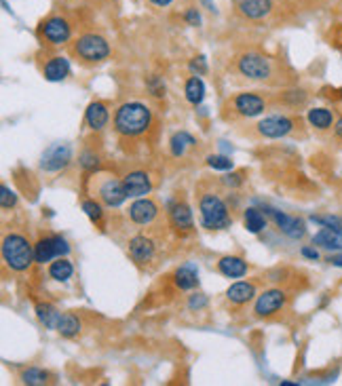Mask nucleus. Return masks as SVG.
<instances>
[{
    "instance_id": "6",
    "label": "nucleus",
    "mask_w": 342,
    "mask_h": 386,
    "mask_svg": "<svg viewBox=\"0 0 342 386\" xmlns=\"http://www.w3.org/2000/svg\"><path fill=\"white\" fill-rule=\"evenodd\" d=\"M38 36L51 46H61L72 38V23L63 15H49L40 21Z\"/></svg>"
},
{
    "instance_id": "26",
    "label": "nucleus",
    "mask_w": 342,
    "mask_h": 386,
    "mask_svg": "<svg viewBox=\"0 0 342 386\" xmlns=\"http://www.w3.org/2000/svg\"><path fill=\"white\" fill-rule=\"evenodd\" d=\"M34 311H36L38 321H40L47 330H57V323H59V319H61V313H59L53 304H49V302H38Z\"/></svg>"
},
{
    "instance_id": "4",
    "label": "nucleus",
    "mask_w": 342,
    "mask_h": 386,
    "mask_svg": "<svg viewBox=\"0 0 342 386\" xmlns=\"http://www.w3.org/2000/svg\"><path fill=\"white\" fill-rule=\"evenodd\" d=\"M199 211H201V222L207 230H226L233 224L226 203L214 192H207L201 197Z\"/></svg>"
},
{
    "instance_id": "38",
    "label": "nucleus",
    "mask_w": 342,
    "mask_h": 386,
    "mask_svg": "<svg viewBox=\"0 0 342 386\" xmlns=\"http://www.w3.org/2000/svg\"><path fill=\"white\" fill-rule=\"evenodd\" d=\"M188 66H190V72H193L195 76H201V74H205V72H207V61H205V57H203V55L195 57Z\"/></svg>"
},
{
    "instance_id": "8",
    "label": "nucleus",
    "mask_w": 342,
    "mask_h": 386,
    "mask_svg": "<svg viewBox=\"0 0 342 386\" xmlns=\"http://www.w3.org/2000/svg\"><path fill=\"white\" fill-rule=\"evenodd\" d=\"M70 254V245L63 237L59 235H51V237H44L40 239L36 245H34V258H36V264H47V262H53L55 258H66Z\"/></svg>"
},
{
    "instance_id": "46",
    "label": "nucleus",
    "mask_w": 342,
    "mask_h": 386,
    "mask_svg": "<svg viewBox=\"0 0 342 386\" xmlns=\"http://www.w3.org/2000/svg\"><path fill=\"white\" fill-rule=\"evenodd\" d=\"M334 133H336V137H338V139H342V118H341V120H336Z\"/></svg>"
},
{
    "instance_id": "14",
    "label": "nucleus",
    "mask_w": 342,
    "mask_h": 386,
    "mask_svg": "<svg viewBox=\"0 0 342 386\" xmlns=\"http://www.w3.org/2000/svg\"><path fill=\"white\" fill-rule=\"evenodd\" d=\"M269 213L273 216L277 228L286 237H290V239H303L307 235V222L305 220H300L296 216H288L283 211H275V209H269Z\"/></svg>"
},
{
    "instance_id": "24",
    "label": "nucleus",
    "mask_w": 342,
    "mask_h": 386,
    "mask_svg": "<svg viewBox=\"0 0 342 386\" xmlns=\"http://www.w3.org/2000/svg\"><path fill=\"white\" fill-rule=\"evenodd\" d=\"M307 120L317 131H328L334 127V112L330 108H311L307 114Z\"/></svg>"
},
{
    "instance_id": "43",
    "label": "nucleus",
    "mask_w": 342,
    "mask_h": 386,
    "mask_svg": "<svg viewBox=\"0 0 342 386\" xmlns=\"http://www.w3.org/2000/svg\"><path fill=\"white\" fill-rule=\"evenodd\" d=\"M300 254H303L307 260H319V251H317V249H313V247H303V249H300Z\"/></svg>"
},
{
    "instance_id": "47",
    "label": "nucleus",
    "mask_w": 342,
    "mask_h": 386,
    "mask_svg": "<svg viewBox=\"0 0 342 386\" xmlns=\"http://www.w3.org/2000/svg\"><path fill=\"white\" fill-rule=\"evenodd\" d=\"M201 2H203V4H205V6H207V11H212V13H216V4H214V2H212V0H201Z\"/></svg>"
},
{
    "instance_id": "30",
    "label": "nucleus",
    "mask_w": 342,
    "mask_h": 386,
    "mask_svg": "<svg viewBox=\"0 0 342 386\" xmlns=\"http://www.w3.org/2000/svg\"><path fill=\"white\" fill-rule=\"evenodd\" d=\"M57 334L63 338H76L80 334V319L72 313H63L57 323Z\"/></svg>"
},
{
    "instance_id": "31",
    "label": "nucleus",
    "mask_w": 342,
    "mask_h": 386,
    "mask_svg": "<svg viewBox=\"0 0 342 386\" xmlns=\"http://www.w3.org/2000/svg\"><path fill=\"white\" fill-rule=\"evenodd\" d=\"M195 144H197V142H195V137H193L190 133L178 131V133H173V137H171V142H169V148H171V154H173L176 158H180V156H184L186 150L193 148Z\"/></svg>"
},
{
    "instance_id": "21",
    "label": "nucleus",
    "mask_w": 342,
    "mask_h": 386,
    "mask_svg": "<svg viewBox=\"0 0 342 386\" xmlns=\"http://www.w3.org/2000/svg\"><path fill=\"white\" fill-rule=\"evenodd\" d=\"M226 298H228V302H233L237 306H243V304H248L256 298V285L248 283V281H237L226 290Z\"/></svg>"
},
{
    "instance_id": "40",
    "label": "nucleus",
    "mask_w": 342,
    "mask_h": 386,
    "mask_svg": "<svg viewBox=\"0 0 342 386\" xmlns=\"http://www.w3.org/2000/svg\"><path fill=\"white\" fill-rule=\"evenodd\" d=\"M148 89H150L152 95H157V97L165 95V85H163V80H161L159 76H150V78H148Z\"/></svg>"
},
{
    "instance_id": "32",
    "label": "nucleus",
    "mask_w": 342,
    "mask_h": 386,
    "mask_svg": "<svg viewBox=\"0 0 342 386\" xmlns=\"http://www.w3.org/2000/svg\"><path fill=\"white\" fill-rule=\"evenodd\" d=\"M49 372L40 370V368H28L21 372V382L28 386H42L49 385Z\"/></svg>"
},
{
    "instance_id": "2",
    "label": "nucleus",
    "mask_w": 342,
    "mask_h": 386,
    "mask_svg": "<svg viewBox=\"0 0 342 386\" xmlns=\"http://www.w3.org/2000/svg\"><path fill=\"white\" fill-rule=\"evenodd\" d=\"M87 190L93 199H97L106 207H121L127 201L123 180L106 171H91V175L87 178Z\"/></svg>"
},
{
    "instance_id": "13",
    "label": "nucleus",
    "mask_w": 342,
    "mask_h": 386,
    "mask_svg": "<svg viewBox=\"0 0 342 386\" xmlns=\"http://www.w3.org/2000/svg\"><path fill=\"white\" fill-rule=\"evenodd\" d=\"M159 216V205L148 199V197H140L129 205V220L138 226H148L157 220Z\"/></svg>"
},
{
    "instance_id": "22",
    "label": "nucleus",
    "mask_w": 342,
    "mask_h": 386,
    "mask_svg": "<svg viewBox=\"0 0 342 386\" xmlns=\"http://www.w3.org/2000/svg\"><path fill=\"white\" fill-rule=\"evenodd\" d=\"M218 270L228 279H241L248 275V262L239 256H224L218 262Z\"/></svg>"
},
{
    "instance_id": "39",
    "label": "nucleus",
    "mask_w": 342,
    "mask_h": 386,
    "mask_svg": "<svg viewBox=\"0 0 342 386\" xmlns=\"http://www.w3.org/2000/svg\"><path fill=\"white\" fill-rule=\"evenodd\" d=\"M184 21H186L188 25H193V27H199V25H201V15H199L197 6L186 8V13H184Z\"/></svg>"
},
{
    "instance_id": "42",
    "label": "nucleus",
    "mask_w": 342,
    "mask_h": 386,
    "mask_svg": "<svg viewBox=\"0 0 342 386\" xmlns=\"http://www.w3.org/2000/svg\"><path fill=\"white\" fill-rule=\"evenodd\" d=\"M188 306H190V311H201V309H205V306H207V298H205L203 294H197V296H193V298H190Z\"/></svg>"
},
{
    "instance_id": "28",
    "label": "nucleus",
    "mask_w": 342,
    "mask_h": 386,
    "mask_svg": "<svg viewBox=\"0 0 342 386\" xmlns=\"http://www.w3.org/2000/svg\"><path fill=\"white\" fill-rule=\"evenodd\" d=\"M184 95H186V99H188L193 106L203 104V99H205V82H203L199 76H190V78L186 80Z\"/></svg>"
},
{
    "instance_id": "27",
    "label": "nucleus",
    "mask_w": 342,
    "mask_h": 386,
    "mask_svg": "<svg viewBox=\"0 0 342 386\" xmlns=\"http://www.w3.org/2000/svg\"><path fill=\"white\" fill-rule=\"evenodd\" d=\"M72 275H74V266L68 258H55V262H51L49 266V277L57 283H66Z\"/></svg>"
},
{
    "instance_id": "19",
    "label": "nucleus",
    "mask_w": 342,
    "mask_h": 386,
    "mask_svg": "<svg viewBox=\"0 0 342 386\" xmlns=\"http://www.w3.org/2000/svg\"><path fill=\"white\" fill-rule=\"evenodd\" d=\"M110 120V112L104 101H91L85 110V123L93 131H102Z\"/></svg>"
},
{
    "instance_id": "10",
    "label": "nucleus",
    "mask_w": 342,
    "mask_h": 386,
    "mask_svg": "<svg viewBox=\"0 0 342 386\" xmlns=\"http://www.w3.org/2000/svg\"><path fill=\"white\" fill-rule=\"evenodd\" d=\"M296 127V120L286 116V114H273V116H267L262 118L258 125H256V131L262 135V137H269V139H281L286 135H290Z\"/></svg>"
},
{
    "instance_id": "3",
    "label": "nucleus",
    "mask_w": 342,
    "mask_h": 386,
    "mask_svg": "<svg viewBox=\"0 0 342 386\" xmlns=\"http://www.w3.org/2000/svg\"><path fill=\"white\" fill-rule=\"evenodd\" d=\"M2 262L13 273L28 270L36 262V258H34V245H30V241L23 235H15V232L13 235H6L2 239Z\"/></svg>"
},
{
    "instance_id": "41",
    "label": "nucleus",
    "mask_w": 342,
    "mask_h": 386,
    "mask_svg": "<svg viewBox=\"0 0 342 386\" xmlns=\"http://www.w3.org/2000/svg\"><path fill=\"white\" fill-rule=\"evenodd\" d=\"M222 184L228 186V188H237V186L243 184V173H228V175L222 178Z\"/></svg>"
},
{
    "instance_id": "35",
    "label": "nucleus",
    "mask_w": 342,
    "mask_h": 386,
    "mask_svg": "<svg viewBox=\"0 0 342 386\" xmlns=\"http://www.w3.org/2000/svg\"><path fill=\"white\" fill-rule=\"evenodd\" d=\"M207 165L212 169H218V171H231L233 169V161L224 154H212L207 156Z\"/></svg>"
},
{
    "instance_id": "9",
    "label": "nucleus",
    "mask_w": 342,
    "mask_h": 386,
    "mask_svg": "<svg viewBox=\"0 0 342 386\" xmlns=\"http://www.w3.org/2000/svg\"><path fill=\"white\" fill-rule=\"evenodd\" d=\"M286 304H288V294L283 290L273 287V290H267L264 294L258 296V300L254 304V313L260 319H271L277 313H281L286 309Z\"/></svg>"
},
{
    "instance_id": "37",
    "label": "nucleus",
    "mask_w": 342,
    "mask_h": 386,
    "mask_svg": "<svg viewBox=\"0 0 342 386\" xmlns=\"http://www.w3.org/2000/svg\"><path fill=\"white\" fill-rule=\"evenodd\" d=\"M80 167L87 169V171H97L99 167V156L95 152H83L80 156Z\"/></svg>"
},
{
    "instance_id": "12",
    "label": "nucleus",
    "mask_w": 342,
    "mask_h": 386,
    "mask_svg": "<svg viewBox=\"0 0 342 386\" xmlns=\"http://www.w3.org/2000/svg\"><path fill=\"white\" fill-rule=\"evenodd\" d=\"M233 110L243 116V118H254V116H260L264 110H267V101L264 97L256 95V93H237L231 101Z\"/></svg>"
},
{
    "instance_id": "36",
    "label": "nucleus",
    "mask_w": 342,
    "mask_h": 386,
    "mask_svg": "<svg viewBox=\"0 0 342 386\" xmlns=\"http://www.w3.org/2000/svg\"><path fill=\"white\" fill-rule=\"evenodd\" d=\"M0 205H2V209H11L17 205V194L4 184L0 186Z\"/></svg>"
},
{
    "instance_id": "16",
    "label": "nucleus",
    "mask_w": 342,
    "mask_h": 386,
    "mask_svg": "<svg viewBox=\"0 0 342 386\" xmlns=\"http://www.w3.org/2000/svg\"><path fill=\"white\" fill-rule=\"evenodd\" d=\"M169 224L178 230V232H190L195 228V220H193V211L186 203L176 201L169 205Z\"/></svg>"
},
{
    "instance_id": "5",
    "label": "nucleus",
    "mask_w": 342,
    "mask_h": 386,
    "mask_svg": "<svg viewBox=\"0 0 342 386\" xmlns=\"http://www.w3.org/2000/svg\"><path fill=\"white\" fill-rule=\"evenodd\" d=\"M72 51L78 59H83L85 63H99L104 59H108L110 55V44L104 36L87 32L83 36H78L72 44Z\"/></svg>"
},
{
    "instance_id": "11",
    "label": "nucleus",
    "mask_w": 342,
    "mask_h": 386,
    "mask_svg": "<svg viewBox=\"0 0 342 386\" xmlns=\"http://www.w3.org/2000/svg\"><path fill=\"white\" fill-rule=\"evenodd\" d=\"M72 161V150L70 146L66 144H53L44 150L42 158H40V169L49 171V173H55V171H61L70 165Z\"/></svg>"
},
{
    "instance_id": "44",
    "label": "nucleus",
    "mask_w": 342,
    "mask_h": 386,
    "mask_svg": "<svg viewBox=\"0 0 342 386\" xmlns=\"http://www.w3.org/2000/svg\"><path fill=\"white\" fill-rule=\"evenodd\" d=\"M328 262H330L332 266H338V268H342V254H334V256H330V258H328Z\"/></svg>"
},
{
    "instance_id": "29",
    "label": "nucleus",
    "mask_w": 342,
    "mask_h": 386,
    "mask_svg": "<svg viewBox=\"0 0 342 386\" xmlns=\"http://www.w3.org/2000/svg\"><path fill=\"white\" fill-rule=\"evenodd\" d=\"M243 224H245V228H248L252 235H258V232H262V230L267 228V218H264V213H262L260 209L248 207V209L243 211Z\"/></svg>"
},
{
    "instance_id": "17",
    "label": "nucleus",
    "mask_w": 342,
    "mask_h": 386,
    "mask_svg": "<svg viewBox=\"0 0 342 386\" xmlns=\"http://www.w3.org/2000/svg\"><path fill=\"white\" fill-rule=\"evenodd\" d=\"M123 184H125L127 197H133V199L146 197L152 190V182H150V175L146 171H129L123 178Z\"/></svg>"
},
{
    "instance_id": "15",
    "label": "nucleus",
    "mask_w": 342,
    "mask_h": 386,
    "mask_svg": "<svg viewBox=\"0 0 342 386\" xmlns=\"http://www.w3.org/2000/svg\"><path fill=\"white\" fill-rule=\"evenodd\" d=\"M157 254V243L146 237V235H135L131 241H129V256L131 260L138 264V266H144L148 264Z\"/></svg>"
},
{
    "instance_id": "45",
    "label": "nucleus",
    "mask_w": 342,
    "mask_h": 386,
    "mask_svg": "<svg viewBox=\"0 0 342 386\" xmlns=\"http://www.w3.org/2000/svg\"><path fill=\"white\" fill-rule=\"evenodd\" d=\"M150 4H154V6H161V8H165V6H169V4H173L176 0H148Z\"/></svg>"
},
{
    "instance_id": "34",
    "label": "nucleus",
    "mask_w": 342,
    "mask_h": 386,
    "mask_svg": "<svg viewBox=\"0 0 342 386\" xmlns=\"http://www.w3.org/2000/svg\"><path fill=\"white\" fill-rule=\"evenodd\" d=\"M311 222L319 224L322 228H330V230H336L342 232V218L338 216H332V213H326V216H313Z\"/></svg>"
},
{
    "instance_id": "23",
    "label": "nucleus",
    "mask_w": 342,
    "mask_h": 386,
    "mask_svg": "<svg viewBox=\"0 0 342 386\" xmlns=\"http://www.w3.org/2000/svg\"><path fill=\"white\" fill-rule=\"evenodd\" d=\"M173 281L178 285V290L182 292H190L199 285V270L195 268V264H184L176 270Z\"/></svg>"
},
{
    "instance_id": "7",
    "label": "nucleus",
    "mask_w": 342,
    "mask_h": 386,
    "mask_svg": "<svg viewBox=\"0 0 342 386\" xmlns=\"http://www.w3.org/2000/svg\"><path fill=\"white\" fill-rule=\"evenodd\" d=\"M237 68L241 72V76L250 78V80H269L273 76V63L269 57L260 55V53H245L239 57Z\"/></svg>"
},
{
    "instance_id": "18",
    "label": "nucleus",
    "mask_w": 342,
    "mask_h": 386,
    "mask_svg": "<svg viewBox=\"0 0 342 386\" xmlns=\"http://www.w3.org/2000/svg\"><path fill=\"white\" fill-rule=\"evenodd\" d=\"M70 59L68 57H63V55H53L47 63H44V68H42V76H44V80H49V82H61V80H66L68 76H70Z\"/></svg>"
},
{
    "instance_id": "49",
    "label": "nucleus",
    "mask_w": 342,
    "mask_h": 386,
    "mask_svg": "<svg viewBox=\"0 0 342 386\" xmlns=\"http://www.w3.org/2000/svg\"><path fill=\"white\" fill-rule=\"evenodd\" d=\"M341 42H342V30H341Z\"/></svg>"
},
{
    "instance_id": "25",
    "label": "nucleus",
    "mask_w": 342,
    "mask_h": 386,
    "mask_svg": "<svg viewBox=\"0 0 342 386\" xmlns=\"http://www.w3.org/2000/svg\"><path fill=\"white\" fill-rule=\"evenodd\" d=\"M313 245L328 249V251H342V232L330 230V228H322L315 237H313Z\"/></svg>"
},
{
    "instance_id": "33",
    "label": "nucleus",
    "mask_w": 342,
    "mask_h": 386,
    "mask_svg": "<svg viewBox=\"0 0 342 386\" xmlns=\"http://www.w3.org/2000/svg\"><path fill=\"white\" fill-rule=\"evenodd\" d=\"M83 211L87 213V218L93 222V224H99L102 218H104V207L97 199H87L83 201Z\"/></svg>"
},
{
    "instance_id": "48",
    "label": "nucleus",
    "mask_w": 342,
    "mask_h": 386,
    "mask_svg": "<svg viewBox=\"0 0 342 386\" xmlns=\"http://www.w3.org/2000/svg\"><path fill=\"white\" fill-rule=\"evenodd\" d=\"M334 93H336V95H334V97H336V99H338V101H342V87H341V89H336V91H334Z\"/></svg>"
},
{
    "instance_id": "20",
    "label": "nucleus",
    "mask_w": 342,
    "mask_h": 386,
    "mask_svg": "<svg viewBox=\"0 0 342 386\" xmlns=\"http://www.w3.org/2000/svg\"><path fill=\"white\" fill-rule=\"evenodd\" d=\"M237 8L241 11L243 17L248 19H264L273 11V0H239Z\"/></svg>"
},
{
    "instance_id": "1",
    "label": "nucleus",
    "mask_w": 342,
    "mask_h": 386,
    "mask_svg": "<svg viewBox=\"0 0 342 386\" xmlns=\"http://www.w3.org/2000/svg\"><path fill=\"white\" fill-rule=\"evenodd\" d=\"M152 125V110L142 101H125L114 112V129L118 135L138 137Z\"/></svg>"
}]
</instances>
